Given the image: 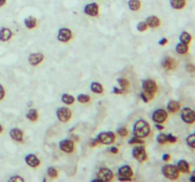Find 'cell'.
Wrapping results in <instances>:
<instances>
[{
    "label": "cell",
    "instance_id": "cell-35",
    "mask_svg": "<svg viewBox=\"0 0 195 182\" xmlns=\"http://www.w3.org/2000/svg\"><path fill=\"white\" fill-rule=\"evenodd\" d=\"M156 141L159 143V144L161 145H165L168 143V139H167V135L164 133H160L159 135L157 136V138H156Z\"/></svg>",
    "mask_w": 195,
    "mask_h": 182
},
{
    "label": "cell",
    "instance_id": "cell-14",
    "mask_svg": "<svg viewBox=\"0 0 195 182\" xmlns=\"http://www.w3.org/2000/svg\"><path fill=\"white\" fill-rule=\"evenodd\" d=\"M44 60H45V56H44L43 53H41V52L31 53L28 58L29 64L32 65V67H37V65H40Z\"/></svg>",
    "mask_w": 195,
    "mask_h": 182
},
{
    "label": "cell",
    "instance_id": "cell-1",
    "mask_svg": "<svg viewBox=\"0 0 195 182\" xmlns=\"http://www.w3.org/2000/svg\"><path fill=\"white\" fill-rule=\"evenodd\" d=\"M151 132L149 123L145 120H138L133 125V134L135 137L141 139H146Z\"/></svg>",
    "mask_w": 195,
    "mask_h": 182
},
{
    "label": "cell",
    "instance_id": "cell-10",
    "mask_svg": "<svg viewBox=\"0 0 195 182\" xmlns=\"http://www.w3.org/2000/svg\"><path fill=\"white\" fill-rule=\"evenodd\" d=\"M161 65L166 71H173L177 68L178 62H177L175 58L171 57V56H167V57H165L163 59V61L161 63Z\"/></svg>",
    "mask_w": 195,
    "mask_h": 182
},
{
    "label": "cell",
    "instance_id": "cell-26",
    "mask_svg": "<svg viewBox=\"0 0 195 182\" xmlns=\"http://www.w3.org/2000/svg\"><path fill=\"white\" fill-rule=\"evenodd\" d=\"M90 90L95 94H103L104 92V87L100 83L98 82H92L90 83Z\"/></svg>",
    "mask_w": 195,
    "mask_h": 182
},
{
    "label": "cell",
    "instance_id": "cell-37",
    "mask_svg": "<svg viewBox=\"0 0 195 182\" xmlns=\"http://www.w3.org/2000/svg\"><path fill=\"white\" fill-rule=\"evenodd\" d=\"M136 29L139 32H145V31H147V29H149V27H147L146 21H141V22L137 24Z\"/></svg>",
    "mask_w": 195,
    "mask_h": 182
},
{
    "label": "cell",
    "instance_id": "cell-52",
    "mask_svg": "<svg viewBox=\"0 0 195 182\" xmlns=\"http://www.w3.org/2000/svg\"><path fill=\"white\" fill-rule=\"evenodd\" d=\"M2 132H3V126H2L1 124H0V134H1Z\"/></svg>",
    "mask_w": 195,
    "mask_h": 182
},
{
    "label": "cell",
    "instance_id": "cell-32",
    "mask_svg": "<svg viewBox=\"0 0 195 182\" xmlns=\"http://www.w3.org/2000/svg\"><path fill=\"white\" fill-rule=\"evenodd\" d=\"M76 100H77L80 103H88L90 101L91 98H90V96H88L87 94H79L77 98H76Z\"/></svg>",
    "mask_w": 195,
    "mask_h": 182
},
{
    "label": "cell",
    "instance_id": "cell-36",
    "mask_svg": "<svg viewBox=\"0 0 195 182\" xmlns=\"http://www.w3.org/2000/svg\"><path fill=\"white\" fill-rule=\"evenodd\" d=\"M117 83H119L120 87L124 88V89H128V87L129 86V81L126 78H119L117 79Z\"/></svg>",
    "mask_w": 195,
    "mask_h": 182
},
{
    "label": "cell",
    "instance_id": "cell-20",
    "mask_svg": "<svg viewBox=\"0 0 195 182\" xmlns=\"http://www.w3.org/2000/svg\"><path fill=\"white\" fill-rule=\"evenodd\" d=\"M177 168H178L179 172L182 174H190V165L187 160L185 159H180L177 162Z\"/></svg>",
    "mask_w": 195,
    "mask_h": 182
},
{
    "label": "cell",
    "instance_id": "cell-19",
    "mask_svg": "<svg viewBox=\"0 0 195 182\" xmlns=\"http://www.w3.org/2000/svg\"><path fill=\"white\" fill-rule=\"evenodd\" d=\"M146 23L150 29H157L161 26V20L158 16L150 15L146 19Z\"/></svg>",
    "mask_w": 195,
    "mask_h": 182
},
{
    "label": "cell",
    "instance_id": "cell-28",
    "mask_svg": "<svg viewBox=\"0 0 195 182\" xmlns=\"http://www.w3.org/2000/svg\"><path fill=\"white\" fill-rule=\"evenodd\" d=\"M75 98L72 96L70 94H63L62 95V97H61V101H62V103H65V104H67V105H72V104L74 103V101H75Z\"/></svg>",
    "mask_w": 195,
    "mask_h": 182
},
{
    "label": "cell",
    "instance_id": "cell-44",
    "mask_svg": "<svg viewBox=\"0 0 195 182\" xmlns=\"http://www.w3.org/2000/svg\"><path fill=\"white\" fill-rule=\"evenodd\" d=\"M5 95H6V91H5L4 87L2 86V85L0 83V101H2L3 99H4Z\"/></svg>",
    "mask_w": 195,
    "mask_h": 182
},
{
    "label": "cell",
    "instance_id": "cell-7",
    "mask_svg": "<svg viewBox=\"0 0 195 182\" xmlns=\"http://www.w3.org/2000/svg\"><path fill=\"white\" fill-rule=\"evenodd\" d=\"M168 118V113L166 109H156L151 115V120L154 123H164Z\"/></svg>",
    "mask_w": 195,
    "mask_h": 182
},
{
    "label": "cell",
    "instance_id": "cell-41",
    "mask_svg": "<svg viewBox=\"0 0 195 182\" xmlns=\"http://www.w3.org/2000/svg\"><path fill=\"white\" fill-rule=\"evenodd\" d=\"M167 139H168V143H175L177 141V138L175 136H173L172 134H168Z\"/></svg>",
    "mask_w": 195,
    "mask_h": 182
},
{
    "label": "cell",
    "instance_id": "cell-12",
    "mask_svg": "<svg viewBox=\"0 0 195 182\" xmlns=\"http://www.w3.org/2000/svg\"><path fill=\"white\" fill-rule=\"evenodd\" d=\"M99 5L96 2L87 4L84 8V13L90 17H97L99 15Z\"/></svg>",
    "mask_w": 195,
    "mask_h": 182
},
{
    "label": "cell",
    "instance_id": "cell-25",
    "mask_svg": "<svg viewBox=\"0 0 195 182\" xmlns=\"http://www.w3.org/2000/svg\"><path fill=\"white\" fill-rule=\"evenodd\" d=\"M128 6L131 11H138L142 7V2H141V0H129Z\"/></svg>",
    "mask_w": 195,
    "mask_h": 182
},
{
    "label": "cell",
    "instance_id": "cell-3",
    "mask_svg": "<svg viewBox=\"0 0 195 182\" xmlns=\"http://www.w3.org/2000/svg\"><path fill=\"white\" fill-rule=\"evenodd\" d=\"M97 139L99 141L100 144L111 145L116 141V137H115V134L113 132L108 131V132L99 133L98 135H97Z\"/></svg>",
    "mask_w": 195,
    "mask_h": 182
},
{
    "label": "cell",
    "instance_id": "cell-38",
    "mask_svg": "<svg viewBox=\"0 0 195 182\" xmlns=\"http://www.w3.org/2000/svg\"><path fill=\"white\" fill-rule=\"evenodd\" d=\"M117 134L120 137H122V138H126V137L129 135V130L127 129V127H125V126L120 127L117 129Z\"/></svg>",
    "mask_w": 195,
    "mask_h": 182
},
{
    "label": "cell",
    "instance_id": "cell-46",
    "mask_svg": "<svg viewBox=\"0 0 195 182\" xmlns=\"http://www.w3.org/2000/svg\"><path fill=\"white\" fill-rule=\"evenodd\" d=\"M162 159H163L164 161H170L171 159V156L170 154H165L163 155V157H162Z\"/></svg>",
    "mask_w": 195,
    "mask_h": 182
},
{
    "label": "cell",
    "instance_id": "cell-8",
    "mask_svg": "<svg viewBox=\"0 0 195 182\" xmlns=\"http://www.w3.org/2000/svg\"><path fill=\"white\" fill-rule=\"evenodd\" d=\"M142 88L143 91L147 92V93H151L155 95L158 92V85L154 80L152 79H146L142 83Z\"/></svg>",
    "mask_w": 195,
    "mask_h": 182
},
{
    "label": "cell",
    "instance_id": "cell-50",
    "mask_svg": "<svg viewBox=\"0 0 195 182\" xmlns=\"http://www.w3.org/2000/svg\"><path fill=\"white\" fill-rule=\"evenodd\" d=\"M6 3H7V0H0V8L4 7L6 5Z\"/></svg>",
    "mask_w": 195,
    "mask_h": 182
},
{
    "label": "cell",
    "instance_id": "cell-17",
    "mask_svg": "<svg viewBox=\"0 0 195 182\" xmlns=\"http://www.w3.org/2000/svg\"><path fill=\"white\" fill-rule=\"evenodd\" d=\"M118 175L119 177H129L132 178L134 175L133 170L129 165H124L122 167H120L118 170Z\"/></svg>",
    "mask_w": 195,
    "mask_h": 182
},
{
    "label": "cell",
    "instance_id": "cell-27",
    "mask_svg": "<svg viewBox=\"0 0 195 182\" xmlns=\"http://www.w3.org/2000/svg\"><path fill=\"white\" fill-rule=\"evenodd\" d=\"M38 117H39V114H38V111L36 109H29V112L26 114V118L28 119L29 121H31L32 122H35L38 121Z\"/></svg>",
    "mask_w": 195,
    "mask_h": 182
},
{
    "label": "cell",
    "instance_id": "cell-33",
    "mask_svg": "<svg viewBox=\"0 0 195 182\" xmlns=\"http://www.w3.org/2000/svg\"><path fill=\"white\" fill-rule=\"evenodd\" d=\"M186 141H187V144L191 149H195V134L192 133L190 135H188L187 139H186Z\"/></svg>",
    "mask_w": 195,
    "mask_h": 182
},
{
    "label": "cell",
    "instance_id": "cell-2",
    "mask_svg": "<svg viewBox=\"0 0 195 182\" xmlns=\"http://www.w3.org/2000/svg\"><path fill=\"white\" fill-rule=\"evenodd\" d=\"M162 174L170 180H177L180 177V172L177 166L172 164H166L162 167Z\"/></svg>",
    "mask_w": 195,
    "mask_h": 182
},
{
    "label": "cell",
    "instance_id": "cell-47",
    "mask_svg": "<svg viewBox=\"0 0 195 182\" xmlns=\"http://www.w3.org/2000/svg\"><path fill=\"white\" fill-rule=\"evenodd\" d=\"M110 151H111V153L116 155V154H118V152H119V149H118L117 147H114V146H112V147L110 149Z\"/></svg>",
    "mask_w": 195,
    "mask_h": 182
},
{
    "label": "cell",
    "instance_id": "cell-16",
    "mask_svg": "<svg viewBox=\"0 0 195 182\" xmlns=\"http://www.w3.org/2000/svg\"><path fill=\"white\" fill-rule=\"evenodd\" d=\"M10 137L13 141H16V142H23V139H24V133L21 129L19 128H13L10 131Z\"/></svg>",
    "mask_w": 195,
    "mask_h": 182
},
{
    "label": "cell",
    "instance_id": "cell-42",
    "mask_svg": "<svg viewBox=\"0 0 195 182\" xmlns=\"http://www.w3.org/2000/svg\"><path fill=\"white\" fill-rule=\"evenodd\" d=\"M99 144H100V142H99L98 139H97V138L96 139H91L90 141L88 142V146H90V147H91V148L96 147V146L99 145Z\"/></svg>",
    "mask_w": 195,
    "mask_h": 182
},
{
    "label": "cell",
    "instance_id": "cell-18",
    "mask_svg": "<svg viewBox=\"0 0 195 182\" xmlns=\"http://www.w3.org/2000/svg\"><path fill=\"white\" fill-rule=\"evenodd\" d=\"M181 103L175 100H170L167 104V111L170 114H175V113L179 112L181 109Z\"/></svg>",
    "mask_w": 195,
    "mask_h": 182
},
{
    "label": "cell",
    "instance_id": "cell-30",
    "mask_svg": "<svg viewBox=\"0 0 195 182\" xmlns=\"http://www.w3.org/2000/svg\"><path fill=\"white\" fill-rule=\"evenodd\" d=\"M47 175L50 178L52 179H55V178L58 177V171L57 169H55L54 167H49L48 170H47Z\"/></svg>",
    "mask_w": 195,
    "mask_h": 182
},
{
    "label": "cell",
    "instance_id": "cell-49",
    "mask_svg": "<svg viewBox=\"0 0 195 182\" xmlns=\"http://www.w3.org/2000/svg\"><path fill=\"white\" fill-rule=\"evenodd\" d=\"M118 179L120 181H131L132 178H129V177H118Z\"/></svg>",
    "mask_w": 195,
    "mask_h": 182
},
{
    "label": "cell",
    "instance_id": "cell-48",
    "mask_svg": "<svg viewBox=\"0 0 195 182\" xmlns=\"http://www.w3.org/2000/svg\"><path fill=\"white\" fill-rule=\"evenodd\" d=\"M155 127L157 128V129H158L159 131H162V130H164V129H165V127H164L163 123H155Z\"/></svg>",
    "mask_w": 195,
    "mask_h": 182
},
{
    "label": "cell",
    "instance_id": "cell-15",
    "mask_svg": "<svg viewBox=\"0 0 195 182\" xmlns=\"http://www.w3.org/2000/svg\"><path fill=\"white\" fill-rule=\"evenodd\" d=\"M25 162L28 166H29L31 168H34V169L38 168L41 164L40 159L34 154L27 155V156L25 157Z\"/></svg>",
    "mask_w": 195,
    "mask_h": 182
},
{
    "label": "cell",
    "instance_id": "cell-23",
    "mask_svg": "<svg viewBox=\"0 0 195 182\" xmlns=\"http://www.w3.org/2000/svg\"><path fill=\"white\" fill-rule=\"evenodd\" d=\"M38 21L34 16H28L27 18L24 19V25L28 29H34L37 27Z\"/></svg>",
    "mask_w": 195,
    "mask_h": 182
},
{
    "label": "cell",
    "instance_id": "cell-45",
    "mask_svg": "<svg viewBox=\"0 0 195 182\" xmlns=\"http://www.w3.org/2000/svg\"><path fill=\"white\" fill-rule=\"evenodd\" d=\"M168 43V38H162V39L158 42V44L160 45V46H166V45Z\"/></svg>",
    "mask_w": 195,
    "mask_h": 182
},
{
    "label": "cell",
    "instance_id": "cell-39",
    "mask_svg": "<svg viewBox=\"0 0 195 182\" xmlns=\"http://www.w3.org/2000/svg\"><path fill=\"white\" fill-rule=\"evenodd\" d=\"M126 92H127V89H124V88H118L116 86H114V87L112 88V93L117 94V95H122L124 93H126Z\"/></svg>",
    "mask_w": 195,
    "mask_h": 182
},
{
    "label": "cell",
    "instance_id": "cell-13",
    "mask_svg": "<svg viewBox=\"0 0 195 182\" xmlns=\"http://www.w3.org/2000/svg\"><path fill=\"white\" fill-rule=\"evenodd\" d=\"M59 149L63 151L64 153L67 154H72L75 149L74 141L72 139H63L59 142Z\"/></svg>",
    "mask_w": 195,
    "mask_h": 182
},
{
    "label": "cell",
    "instance_id": "cell-51",
    "mask_svg": "<svg viewBox=\"0 0 195 182\" xmlns=\"http://www.w3.org/2000/svg\"><path fill=\"white\" fill-rule=\"evenodd\" d=\"M190 180L191 182H194V175H193V174L191 175V177H190Z\"/></svg>",
    "mask_w": 195,
    "mask_h": 182
},
{
    "label": "cell",
    "instance_id": "cell-31",
    "mask_svg": "<svg viewBox=\"0 0 195 182\" xmlns=\"http://www.w3.org/2000/svg\"><path fill=\"white\" fill-rule=\"evenodd\" d=\"M154 96H155V95H153L151 93H147V92H145V91H143L140 94V98L142 99V101H144V103H149V101H152L153 98H154Z\"/></svg>",
    "mask_w": 195,
    "mask_h": 182
},
{
    "label": "cell",
    "instance_id": "cell-40",
    "mask_svg": "<svg viewBox=\"0 0 195 182\" xmlns=\"http://www.w3.org/2000/svg\"><path fill=\"white\" fill-rule=\"evenodd\" d=\"M9 181H11V182H24L25 179L23 177H21L20 175H13V177H10V179H9Z\"/></svg>",
    "mask_w": 195,
    "mask_h": 182
},
{
    "label": "cell",
    "instance_id": "cell-22",
    "mask_svg": "<svg viewBox=\"0 0 195 182\" xmlns=\"http://www.w3.org/2000/svg\"><path fill=\"white\" fill-rule=\"evenodd\" d=\"M13 37V31L9 28H2L0 29V41L7 42Z\"/></svg>",
    "mask_w": 195,
    "mask_h": 182
},
{
    "label": "cell",
    "instance_id": "cell-34",
    "mask_svg": "<svg viewBox=\"0 0 195 182\" xmlns=\"http://www.w3.org/2000/svg\"><path fill=\"white\" fill-rule=\"evenodd\" d=\"M129 144H131V145H143V144H145V141L143 139L138 138V137H133V138L131 139L129 141Z\"/></svg>",
    "mask_w": 195,
    "mask_h": 182
},
{
    "label": "cell",
    "instance_id": "cell-4",
    "mask_svg": "<svg viewBox=\"0 0 195 182\" xmlns=\"http://www.w3.org/2000/svg\"><path fill=\"white\" fill-rule=\"evenodd\" d=\"M132 157L140 163L147 161V154L146 151V148H145L143 145H136L132 149Z\"/></svg>",
    "mask_w": 195,
    "mask_h": 182
},
{
    "label": "cell",
    "instance_id": "cell-43",
    "mask_svg": "<svg viewBox=\"0 0 195 182\" xmlns=\"http://www.w3.org/2000/svg\"><path fill=\"white\" fill-rule=\"evenodd\" d=\"M186 69H187L188 73H194L195 71L194 65L191 64V63H188V64H187V65H186Z\"/></svg>",
    "mask_w": 195,
    "mask_h": 182
},
{
    "label": "cell",
    "instance_id": "cell-6",
    "mask_svg": "<svg viewBox=\"0 0 195 182\" xmlns=\"http://www.w3.org/2000/svg\"><path fill=\"white\" fill-rule=\"evenodd\" d=\"M180 115H181L182 121H184L185 123H188V124H193L194 123L195 113L192 109L190 108V107H184V108L181 110V112H180Z\"/></svg>",
    "mask_w": 195,
    "mask_h": 182
},
{
    "label": "cell",
    "instance_id": "cell-29",
    "mask_svg": "<svg viewBox=\"0 0 195 182\" xmlns=\"http://www.w3.org/2000/svg\"><path fill=\"white\" fill-rule=\"evenodd\" d=\"M179 39H180V42H182V43L190 45L191 40H192V36H191V34L188 33V31H183L182 33L180 34Z\"/></svg>",
    "mask_w": 195,
    "mask_h": 182
},
{
    "label": "cell",
    "instance_id": "cell-11",
    "mask_svg": "<svg viewBox=\"0 0 195 182\" xmlns=\"http://www.w3.org/2000/svg\"><path fill=\"white\" fill-rule=\"evenodd\" d=\"M72 39V31L69 28H61L59 29L57 33V40L62 43H67Z\"/></svg>",
    "mask_w": 195,
    "mask_h": 182
},
{
    "label": "cell",
    "instance_id": "cell-9",
    "mask_svg": "<svg viewBox=\"0 0 195 182\" xmlns=\"http://www.w3.org/2000/svg\"><path fill=\"white\" fill-rule=\"evenodd\" d=\"M97 177L101 180V182H109L113 179L114 175L111 169L107 168V167H101V168L98 170Z\"/></svg>",
    "mask_w": 195,
    "mask_h": 182
},
{
    "label": "cell",
    "instance_id": "cell-21",
    "mask_svg": "<svg viewBox=\"0 0 195 182\" xmlns=\"http://www.w3.org/2000/svg\"><path fill=\"white\" fill-rule=\"evenodd\" d=\"M170 4L173 10L181 11L187 6V0H170Z\"/></svg>",
    "mask_w": 195,
    "mask_h": 182
},
{
    "label": "cell",
    "instance_id": "cell-24",
    "mask_svg": "<svg viewBox=\"0 0 195 182\" xmlns=\"http://www.w3.org/2000/svg\"><path fill=\"white\" fill-rule=\"evenodd\" d=\"M175 50L176 52L178 53V54H181V55H185L187 54L188 52V50H190V47H188V44H185V43H182V42H180L176 45L175 47Z\"/></svg>",
    "mask_w": 195,
    "mask_h": 182
},
{
    "label": "cell",
    "instance_id": "cell-5",
    "mask_svg": "<svg viewBox=\"0 0 195 182\" xmlns=\"http://www.w3.org/2000/svg\"><path fill=\"white\" fill-rule=\"evenodd\" d=\"M56 116L59 121L61 122H69L72 120V112L69 107H60L56 110Z\"/></svg>",
    "mask_w": 195,
    "mask_h": 182
}]
</instances>
